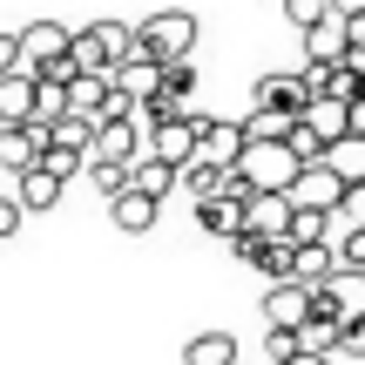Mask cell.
<instances>
[{
    "label": "cell",
    "mask_w": 365,
    "mask_h": 365,
    "mask_svg": "<svg viewBox=\"0 0 365 365\" xmlns=\"http://www.w3.org/2000/svg\"><path fill=\"white\" fill-rule=\"evenodd\" d=\"M298 170L304 163L291 156V143H244V156H237V176H244L250 190H291Z\"/></svg>",
    "instance_id": "cell-1"
},
{
    "label": "cell",
    "mask_w": 365,
    "mask_h": 365,
    "mask_svg": "<svg viewBox=\"0 0 365 365\" xmlns=\"http://www.w3.org/2000/svg\"><path fill=\"white\" fill-rule=\"evenodd\" d=\"M135 156H149V129H143V115H102V122H95L88 163H122V170H129Z\"/></svg>",
    "instance_id": "cell-2"
},
{
    "label": "cell",
    "mask_w": 365,
    "mask_h": 365,
    "mask_svg": "<svg viewBox=\"0 0 365 365\" xmlns=\"http://www.w3.org/2000/svg\"><path fill=\"white\" fill-rule=\"evenodd\" d=\"M143 34H149V54H156V61H190V48H196V14L190 7H163L156 21H143Z\"/></svg>",
    "instance_id": "cell-3"
},
{
    "label": "cell",
    "mask_w": 365,
    "mask_h": 365,
    "mask_svg": "<svg viewBox=\"0 0 365 365\" xmlns=\"http://www.w3.org/2000/svg\"><path fill=\"white\" fill-rule=\"evenodd\" d=\"M68 48H75V27L68 21H27L21 27V61L34 68H54V61H68Z\"/></svg>",
    "instance_id": "cell-4"
},
{
    "label": "cell",
    "mask_w": 365,
    "mask_h": 365,
    "mask_svg": "<svg viewBox=\"0 0 365 365\" xmlns=\"http://www.w3.org/2000/svg\"><path fill=\"white\" fill-rule=\"evenodd\" d=\"M196 135H203V115H176V122H156L149 129V156L170 163V170H182V163H196Z\"/></svg>",
    "instance_id": "cell-5"
},
{
    "label": "cell",
    "mask_w": 365,
    "mask_h": 365,
    "mask_svg": "<svg viewBox=\"0 0 365 365\" xmlns=\"http://www.w3.org/2000/svg\"><path fill=\"white\" fill-rule=\"evenodd\" d=\"M244 230L284 244V230H291V196H284V190H250V196H244Z\"/></svg>",
    "instance_id": "cell-6"
},
{
    "label": "cell",
    "mask_w": 365,
    "mask_h": 365,
    "mask_svg": "<svg viewBox=\"0 0 365 365\" xmlns=\"http://www.w3.org/2000/svg\"><path fill=\"white\" fill-rule=\"evenodd\" d=\"M284 196H291V210H325V217H331V210L345 203V182L331 176L325 163H304V170H298V182H291Z\"/></svg>",
    "instance_id": "cell-7"
},
{
    "label": "cell",
    "mask_w": 365,
    "mask_h": 365,
    "mask_svg": "<svg viewBox=\"0 0 365 365\" xmlns=\"http://www.w3.org/2000/svg\"><path fill=\"white\" fill-rule=\"evenodd\" d=\"M304 318H312V291H304L298 277H284V284H264V325H271V331H298Z\"/></svg>",
    "instance_id": "cell-8"
},
{
    "label": "cell",
    "mask_w": 365,
    "mask_h": 365,
    "mask_svg": "<svg viewBox=\"0 0 365 365\" xmlns=\"http://www.w3.org/2000/svg\"><path fill=\"white\" fill-rule=\"evenodd\" d=\"M41 149H48V129H41V122H7V129H0V170L27 176L41 163Z\"/></svg>",
    "instance_id": "cell-9"
},
{
    "label": "cell",
    "mask_w": 365,
    "mask_h": 365,
    "mask_svg": "<svg viewBox=\"0 0 365 365\" xmlns=\"http://www.w3.org/2000/svg\"><path fill=\"white\" fill-rule=\"evenodd\" d=\"M345 14L331 7V14H318L312 27H304V68H331V61H345Z\"/></svg>",
    "instance_id": "cell-10"
},
{
    "label": "cell",
    "mask_w": 365,
    "mask_h": 365,
    "mask_svg": "<svg viewBox=\"0 0 365 365\" xmlns=\"http://www.w3.org/2000/svg\"><path fill=\"white\" fill-rule=\"evenodd\" d=\"M257 108H284V115H304L312 108V75H257Z\"/></svg>",
    "instance_id": "cell-11"
},
{
    "label": "cell",
    "mask_w": 365,
    "mask_h": 365,
    "mask_svg": "<svg viewBox=\"0 0 365 365\" xmlns=\"http://www.w3.org/2000/svg\"><path fill=\"white\" fill-rule=\"evenodd\" d=\"M237 156H244V129H230V122L203 115V135H196V163H217V170H230Z\"/></svg>",
    "instance_id": "cell-12"
},
{
    "label": "cell",
    "mask_w": 365,
    "mask_h": 365,
    "mask_svg": "<svg viewBox=\"0 0 365 365\" xmlns=\"http://www.w3.org/2000/svg\"><path fill=\"white\" fill-rule=\"evenodd\" d=\"M325 304L339 312V325H352V318H365V271H331L325 284Z\"/></svg>",
    "instance_id": "cell-13"
},
{
    "label": "cell",
    "mask_w": 365,
    "mask_h": 365,
    "mask_svg": "<svg viewBox=\"0 0 365 365\" xmlns=\"http://www.w3.org/2000/svg\"><path fill=\"white\" fill-rule=\"evenodd\" d=\"M108 102H115V88H108V75H68V115H88L102 122Z\"/></svg>",
    "instance_id": "cell-14"
},
{
    "label": "cell",
    "mask_w": 365,
    "mask_h": 365,
    "mask_svg": "<svg viewBox=\"0 0 365 365\" xmlns=\"http://www.w3.org/2000/svg\"><path fill=\"white\" fill-rule=\"evenodd\" d=\"M0 122H34V68H14L0 75Z\"/></svg>",
    "instance_id": "cell-15"
},
{
    "label": "cell",
    "mask_w": 365,
    "mask_h": 365,
    "mask_svg": "<svg viewBox=\"0 0 365 365\" xmlns=\"http://www.w3.org/2000/svg\"><path fill=\"white\" fill-rule=\"evenodd\" d=\"M108 217H115V230H122V237H149V230H156V196L122 190L115 203H108Z\"/></svg>",
    "instance_id": "cell-16"
},
{
    "label": "cell",
    "mask_w": 365,
    "mask_h": 365,
    "mask_svg": "<svg viewBox=\"0 0 365 365\" xmlns=\"http://www.w3.org/2000/svg\"><path fill=\"white\" fill-rule=\"evenodd\" d=\"M14 182H21V196H14V203H21L27 217H41V210H54V203H61V190H68V182L54 176V170H41V163H34L27 176H14Z\"/></svg>",
    "instance_id": "cell-17"
},
{
    "label": "cell",
    "mask_w": 365,
    "mask_h": 365,
    "mask_svg": "<svg viewBox=\"0 0 365 365\" xmlns=\"http://www.w3.org/2000/svg\"><path fill=\"white\" fill-rule=\"evenodd\" d=\"M304 75H312V95H325V102H345V108H352L359 95H365V81H359L345 61H331V68H304Z\"/></svg>",
    "instance_id": "cell-18"
},
{
    "label": "cell",
    "mask_w": 365,
    "mask_h": 365,
    "mask_svg": "<svg viewBox=\"0 0 365 365\" xmlns=\"http://www.w3.org/2000/svg\"><path fill=\"white\" fill-rule=\"evenodd\" d=\"M339 271V257H331V244H291V277H298L304 291H318L325 277Z\"/></svg>",
    "instance_id": "cell-19"
},
{
    "label": "cell",
    "mask_w": 365,
    "mask_h": 365,
    "mask_svg": "<svg viewBox=\"0 0 365 365\" xmlns=\"http://www.w3.org/2000/svg\"><path fill=\"white\" fill-rule=\"evenodd\" d=\"M182 365H237V339L230 331H196L182 345Z\"/></svg>",
    "instance_id": "cell-20"
},
{
    "label": "cell",
    "mask_w": 365,
    "mask_h": 365,
    "mask_svg": "<svg viewBox=\"0 0 365 365\" xmlns=\"http://www.w3.org/2000/svg\"><path fill=\"white\" fill-rule=\"evenodd\" d=\"M196 217H203L210 237H237L244 230V196H210V203H196Z\"/></svg>",
    "instance_id": "cell-21"
},
{
    "label": "cell",
    "mask_w": 365,
    "mask_h": 365,
    "mask_svg": "<svg viewBox=\"0 0 365 365\" xmlns=\"http://www.w3.org/2000/svg\"><path fill=\"white\" fill-rule=\"evenodd\" d=\"M325 170L339 182H365V135H339V143L325 149Z\"/></svg>",
    "instance_id": "cell-22"
},
{
    "label": "cell",
    "mask_w": 365,
    "mask_h": 365,
    "mask_svg": "<svg viewBox=\"0 0 365 365\" xmlns=\"http://www.w3.org/2000/svg\"><path fill=\"white\" fill-rule=\"evenodd\" d=\"M129 190H143V196H156V203H163V196L176 190V170H170V163H156V156H135L129 163Z\"/></svg>",
    "instance_id": "cell-23"
},
{
    "label": "cell",
    "mask_w": 365,
    "mask_h": 365,
    "mask_svg": "<svg viewBox=\"0 0 365 365\" xmlns=\"http://www.w3.org/2000/svg\"><path fill=\"white\" fill-rule=\"evenodd\" d=\"M304 129H312L318 135V143H339V135H345V102H325V95H312V108H304Z\"/></svg>",
    "instance_id": "cell-24"
},
{
    "label": "cell",
    "mask_w": 365,
    "mask_h": 365,
    "mask_svg": "<svg viewBox=\"0 0 365 365\" xmlns=\"http://www.w3.org/2000/svg\"><path fill=\"white\" fill-rule=\"evenodd\" d=\"M291 122H298V115H284V108H250L244 143H284V135H291Z\"/></svg>",
    "instance_id": "cell-25"
},
{
    "label": "cell",
    "mask_w": 365,
    "mask_h": 365,
    "mask_svg": "<svg viewBox=\"0 0 365 365\" xmlns=\"http://www.w3.org/2000/svg\"><path fill=\"white\" fill-rule=\"evenodd\" d=\"M48 143H54V149H75V156H88L95 122H88V115H61V122H48Z\"/></svg>",
    "instance_id": "cell-26"
},
{
    "label": "cell",
    "mask_w": 365,
    "mask_h": 365,
    "mask_svg": "<svg viewBox=\"0 0 365 365\" xmlns=\"http://www.w3.org/2000/svg\"><path fill=\"white\" fill-rule=\"evenodd\" d=\"M61 115H68V81H34V122L48 129Z\"/></svg>",
    "instance_id": "cell-27"
},
{
    "label": "cell",
    "mask_w": 365,
    "mask_h": 365,
    "mask_svg": "<svg viewBox=\"0 0 365 365\" xmlns=\"http://www.w3.org/2000/svg\"><path fill=\"white\" fill-rule=\"evenodd\" d=\"M325 210H291V230H284V244H325Z\"/></svg>",
    "instance_id": "cell-28"
},
{
    "label": "cell",
    "mask_w": 365,
    "mask_h": 365,
    "mask_svg": "<svg viewBox=\"0 0 365 365\" xmlns=\"http://www.w3.org/2000/svg\"><path fill=\"white\" fill-rule=\"evenodd\" d=\"M88 176H95V190H102L108 203H115V196L129 190V170H122V163H88Z\"/></svg>",
    "instance_id": "cell-29"
},
{
    "label": "cell",
    "mask_w": 365,
    "mask_h": 365,
    "mask_svg": "<svg viewBox=\"0 0 365 365\" xmlns=\"http://www.w3.org/2000/svg\"><path fill=\"white\" fill-rule=\"evenodd\" d=\"M331 217H339L345 230H365V182H345V203L331 210Z\"/></svg>",
    "instance_id": "cell-30"
},
{
    "label": "cell",
    "mask_w": 365,
    "mask_h": 365,
    "mask_svg": "<svg viewBox=\"0 0 365 365\" xmlns=\"http://www.w3.org/2000/svg\"><path fill=\"white\" fill-rule=\"evenodd\" d=\"M41 170H54V176L68 182L75 170H88V156H75V149H54V143H48V149H41Z\"/></svg>",
    "instance_id": "cell-31"
},
{
    "label": "cell",
    "mask_w": 365,
    "mask_h": 365,
    "mask_svg": "<svg viewBox=\"0 0 365 365\" xmlns=\"http://www.w3.org/2000/svg\"><path fill=\"white\" fill-rule=\"evenodd\" d=\"M264 352H271V365H291V359H298V331H271Z\"/></svg>",
    "instance_id": "cell-32"
},
{
    "label": "cell",
    "mask_w": 365,
    "mask_h": 365,
    "mask_svg": "<svg viewBox=\"0 0 365 365\" xmlns=\"http://www.w3.org/2000/svg\"><path fill=\"white\" fill-rule=\"evenodd\" d=\"M284 14H291L298 27H312L318 14H331V0H284Z\"/></svg>",
    "instance_id": "cell-33"
},
{
    "label": "cell",
    "mask_w": 365,
    "mask_h": 365,
    "mask_svg": "<svg viewBox=\"0 0 365 365\" xmlns=\"http://www.w3.org/2000/svg\"><path fill=\"white\" fill-rule=\"evenodd\" d=\"M345 359H365V318H352V325H345V345H339Z\"/></svg>",
    "instance_id": "cell-34"
},
{
    "label": "cell",
    "mask_w": 365,
    "mask_h": 365,
    "mask_svg": "<svg viewBox=\"0 0 365 365\" xmlns=\"http://www.w3.org/2000/svg\"><path fill=\"white\" fill-rule=\"evenodd\" d=\"M21 217H27V210L14 203V196H0V237H14V230H21Z\"/></svg>",
    "instance_id": "cell-35"
},
{
    "label": "cell",
    "mask_w": 365,
    "mask_h": 365,
    "mask_svg": "<svg viewBox=\"0 0 365 365\" xmlns=\"http://www.w3.org/2000/svg\"><path fill=\"white\" fill-rule=\"evenodd\" d=\"M21 68V34H0V75H14Z\"/></svg>",
    "instance_id": "cell-36"
},
{
    "label": "cell",
    "mask_w": 365,
    "mask_h": 365,
    "mask_svg": "<svg viewBox=\"0 0 365 365\" xmlns=\"http://www.w3.org/2000/svg\"><path fill=\"white\" fill-rule=\"evenodd\" d=\"M345 135H365V95H359L352 108H345Z\"/></svg>",
    "instance_id": "cell-37"
},
{
    "label": "cell",
    "mask_w": 365,
    "mask_h": 365,
    "mask_svg": "<svg viewBox=\"0 0 365 365\" xmlns=\"http://www.w3.org/2000/svg\"><path fill=\"white\" fill-rule=\"evenodd\" d=\"M345 41H352V48H365V14H345Z\"/></svg>",
    "instance_id": "cell-38"
},
{
    "label": "cell",
    "mask_w": 365,
    "mask_h": 365,
    "mask_svg": "<svg viewBox=\"0 0 365 365\" xmlns=\"http://www.w3.org/2000/svg\"><path fill=\"white\" fill-rule=\"evenodd\" d=\"M345 68H352V75L365 81V48H345Z\"/></svg>",
    "instance_id": "cell-39"
},
{
    "label": "cell",
    "mask_w": 365,
    "mask_h": 365,
    "mask_svg": "<svg viewBox=\"0 0 365 365\" xmlns=\"http://www.w3.org/2000/svg\"><path fill=\"white\" fill-rule=\"evenodd\" d=\"M291 365H331L325 352H298V359H291Z\"/></svg>",
    "instance_id": "cell-40"
},
{
    "label": "cell",
    "mask_w": 365,
    "mask_h": 365,
    "mask_svg": "<svg viewBox=\"0 0 365 365\" xmlns=\"http://www.w3.org/2000/svg\"><path fill=\"white\" fill-rule=\"evenodd\" d=\"M331 7H339V14H365V0H331Z\"/></svg>",
    "instance_id": "cell-41"
},
{
    "label": "cell",
    "mask_w": 365,
    "mask_h": 365,
    "mask_svg": "<svg viewBox=\"0 0 365 365\" xmlns=\"http://www.w3.org/2000/svg\"><path fill=\"white\" fill-rule=\"evenodd\" d=\"M0 129H7V122H0Z\"/></svg>",
    "instance_id": "cell-42"
}]
</instances>
